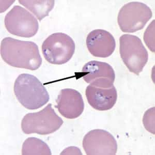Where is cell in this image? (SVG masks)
Instances as JSON below:
<instances>
[{
    "instance_id": "11",
    "label": "cell",
    "mask_w": 155,
    "mask_h": 155,
    "mask_svg": "<svg viewBox=\"0 0 155 155\" xmlns=\"http://www.w3.org/2000/svg\"><path fill=\"white\" fill-rule=\"evenodd\" d=\"M87 48L91 54L98 58H106L114 52L116 42L113 36L106 30H94L87 35Z\"/></svg>"
},
{
    "instance_id": "7",
    "label": "cell",
    "mask_w": 155,
    "mask_h": 155,
    "mask_svg": "<svg viewBox=\"0 0 155 155\" xmlns=\"http://www.w3.org/2000/svg\"><path fill=\"white\" fill-rule=\"evenodd\" d=\"M4 23L9 33L25 38L33 37L39 28L37 19L27 9L18 5L14 6L7 13Z\"/></svg>"
},
{
    "instance_id": "1",
    "label": "cell",
    "mask_w": 155,
    "mask_h": 155,
    "mask_svg": "<svg viewBox=\"0 0 155 155\" xmlns=\"http://www.w3.org/2000/svg\"><path fill=\"white\" fill-rule=\"evenodd\" d=\"M1 55L7 64L17 68L36 71L42 64L38 47L30 41L6 37L1 44Z\"/></svg>"
},
{
    "instance_id": "10",
    "label": "cell",
    "mask_w": 155,
    "mask_h": 155,
    "mask_svg": "<svg viewBox=\"0 0 155 155\" xmlns=\"http://www.w3.org/2000/svg\"><path fill=\"white\" fill-rule=\"evenodd\" d=\"M57 106L60 114L68 119H75L83 113L84 103L81 94L72 88L61 91L57 100Z\"/></svg>"
},
{
    "instance_id": "2",
    "label": "cell",
    "mask_w": 155,
    "mask_h": 155,
    "mask_svg": "<svg viewBox=\"0 0 155 155\" xmlns=\"http://www.w3.org/2000/svg\"><path fill=\"white\" fill-rule=\"evenodd\" d=\"M14 90L19 102L27 109H38L49 101V95L45 87L32 74H20L15 82Z\"/></svg>"
},
{
    "instance_id": "15",
    "label": "cell",
    "mask_w": 155,
    "mask_h": 155,
    "mask_svg": "<svg viewBox=\"0 0 155 155\" xmlns=\"http://www.w3.org/2000/svg\"><path fill=\"white\" fill-rule=\"evenodd\" d=\"M144 39L150 50L155 52V20L150 23L145 31Z\"/></svg>"
},
{
    "instance_id": "5",
    "label": "cell",
    "mask_w": 155,
    "mask_h": 155,
    "mask_svg": "<svg viewBox=\"0 0 155 155\" xmlns=\"http://www.w3.org/2000/svg\"><path fill=\"white\" fill-rule=\"evenodd\" d=\"M76 49L71 37L63 33L50 35L43 42L42 54L47 62L54 65L66 63L72 58Z\"/></svg>"
},
{
    "instance_id": "4",
    "label": "cell",
    "mask_w": 155,
    "mask_h": 155,
    "mask_svg": "<svg viewBox=\"0 0 155 155\" xmlns=\"http://www.w3.org/2000/svg\"><path fill=\"white\" fill-rule=\"evenodd\" d=\"M120 53L130 72L139 75L148 62V54L141 39L136 36L124 34L120 38Z\"/></svg>"
},
{
    "instance_id": "12",
    "label": "cell",
    "mask_w": 155,
    "mask_h": 155,
    "mask_svg": "<svg viewBox=\"0 0 155 155\" xmlns=\"http://www.w3.org/2000/svg\"><path fill=\"white\" fill-rule=\"evenodd\" d=\"M88 104L98 111L111 109L116 104L117 93L113 85L110 88H101L89 85L85 90Z\"/></svg>"
},
{
    "instance_id": "8",
    "label": "cell",
    "mask_w": 155,
    "mask_h": 155,
    "mask_svg": "<svg viewBox=\"0 0 155 155\" xmlns=\"http://www.w3.org/2000/svg\"><path fill=\"white\" fill-rule=\"evenodd\" d=\"M83 149L87 155H114L117 150L116 140L102 129L90 131L83 138Z\"/></svg>"
},
{
    "instance_id": "16",
    "label": "cell",
    "mask_w": 155,
    "mask_h": 155,
    "mask_svg": "<svg viewBox=\"0 0 155 155\" xmlns=\"http://www.w3.org/2000/svg\"><path fill=\"white\" fill-rule=\"evenodd\" d=\"M143 124L147 130L155 134V107L145 112L143 117Z\"/></svg>"
},
{
    "instance_id": "13",
    "label": "cell",
    "mask_w": 155,
    "mask_h": 155,
    "mask_svg": "<svg viewBox=\"0 0 155 155\" xmlns=\"http://www.w3.org/2000/svg\"><path fill=\"white\" fill-rule=\"evenodd\" d=\"M18 2L32 12L40 21L49 15L55 3L54 1L19 0Z\"/></svg>"
},
{
    "instance_id": "6",
    "label": "cell",
    "mask_w": 155,
    "mask_h": 155,
    "mask_svg": "<svg viewBox=\"0 0 155 155\" xmlns=\"http://www.w3.org/2000/svg\"><path fill=\"white\" fill-rule=\"evenodd\" d=\"M152 16V10L146 4L141 2H130L120 9L117 22L123 32L134 33L142 30Z\"/></svg>"
},
{
    "instance_id": "3",
    "label": "cell",
    "mask_w": 155,
    "mask_h": 155,
    "mask_svg": "<svg viewBox=\"0 0 155 155\" xmlns=\"http://www.w3.org/2000/svg\"><path fill=\"white\" fill-rule=\"evenodd\" d=\"M63 120L55 112L51 104L35 113L25 115L21 122V129L25 134L48 135L57 131Z\"/></svg>"
},
{
    "instance_id": "9",
    "label": "cell",
    "mask_w": 155,
    "mask_h": 155,
    "mask_svg": "<svg viewBox=\"0 0 155 155\" xmlns=\"http://www.w3.org/2000/svg\"><path fill=\"white\" fill-rule=\"evenodd\" d=\"M81 74L83 80L92 86L107 88L114 85V71L110 65L105 62H88L83 66Z\"/></svg>"
},
{
    "instance_id": "14",
    "label": "cell",
    "mask_w": 155,
    "mask_h": 155,
    "mask_svg": "<svg viewBox=\"0 0 155 155\" xmlns=\"http://www.w3.org/2000/svg\"><path fill=\"white\" fill-rule=\"evenodd\" d=\"M23 155H51L49 147L44 141L36 137H28L22 145Z\"/></svg>"
}]
</instances>
